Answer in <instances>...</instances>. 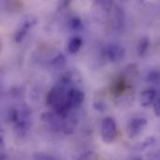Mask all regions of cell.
Returning <instances> with one entry per match:
<instances>
[{"label": "cell", "instance_id": "cell-15", "mask_svg": "<svg viewBox=\"0 0 160 160\" xmlns=\"http://www.w3.org/2000/svg\"><path fill=\"white\" fill-rule=\"evenodd\" d=\"M94 108L99 112H103L105 109V105L102 102H95L94 103Z\"/></svg>", "mask_w": 160, "mask_h": 160}, {"label": "cell", "instance_id": "cell-1", "mask_svg": "<svg viewBox=\"0 0 160 160\" xmlns=\"http://www.w3.org/2000/svg\"><path fill=\"white\" fill-rule=\"evenodd\" d=\"M117 136V126L112 117H106L101 124V138L105 143H112Z\"/></svg>", "mask_w": 160, "mask_h": 160}, {"label": "cell", "instance_id": "cell-13", "mask_svg": "<svg viewBox=\"0 0 160 160\" xmlns=\"http://www.w3.org/2000/svg\"><path fill=\"white\" fill-rule=\"evenodd\" d=\"M77 160H96V155L94 152H86L82 155Z\"/></svg>", "mask_w": 160, "mask_h": 160}, {"label": "cell", "instance_id": "cell-2", "mask_svg": "<svg viewBox=\"0 0 160 160\" xmlns=\"http://www.w3.org/2000/svg\"><path fill=\"white\" fill-rule=\"evenodd\" d=\"M36 22H37V19H36L35 16L30 15V14L25 15L22 19L18 28L16 29V31L14 33L13 38H14L15 42H18V43L21 42L25 38V36L27 35L29 29L32 28L36 24Z\"/></svg>", "mask_w": 160, "mask_h": 160}, {"label": "cell", "instance_id": "cell-11", "mask_svg": "<svg viewBox=\"0 0 160 160\" xmlns=\"http://www.w3.org/2000/svg\"><path fill=\"white\" fill-rule=\"evenodd\" d=\"M32 160H55L53 158L46 155V154H43V153H36L33 155V158Z\"/></svg>", "mask_w": 160, "mask_h": 160}, {"label": "cell", "instance_id": "cell-12", "mask_svg": "<svg viewBox=\"0 0 160 160\" xmlns=\"http://www.w3.org/2000/svg\"><path fill=\"white\" fill-rule=\"evenodd\" d=\"M160 79V72L158 71H152L151 73L148 74L147 76V81L150 82H157L158 80Z\"/></svg>", "mask_w": 160, "mask_h": 160}, {"label": "cell", "instance_id": "cell-14", "mask_svg": "<svg viewBox=\"0 0 160 160\" xmlns=\"http://www.w3.org/2000/svg\"><path fill=\"white\" fill-rule=\"evenodd\" d=\"M153 110H154V113L157 117H160V98L158 99L155 103H154V107H153Z\"/></svg>", "mask_w": 160, "mask_h": 160}, {"label": "cell", "instance_id": "cell-6", "mask_svg": "<svg viewBox=\"0 0 160 160\" xmlns=\"http://www.w3.org/2000/svg\"><path fill=\"white\" fill-rule=\"evenodd\" d=\"M157 98V92L153 88H147L143 90L140 95V102L141 105L144 108H147L155 103Z\"/></svg>", "mask_w": 160, "mask_h": 160}, {"label": "cell", "instance_id": "cell-8", "mask_svg": "<svg viewBox=\"0 0 160 160\" xmlns=\"http://www.w3.org/2000/svg\"><path fill=\"white\" fill-rule=\"evenodd\" d=\"M149 45H150V40L147 37H144L142 38L139 43H138V46H137V52L139 53V55L142 56L143 54H145V52H147L148 48H149Z\"/></svg>", "mask_w": 160, "mask_h": 160}, {"label": "cell", "instance_id": "cell-7", "mask_svg": "<svg viewBox=\"0 0 160 160\" xmlns=\"http://www.w3.org/2000/svg\"><path fill=\"white\" fill-rule=\"evenodd\" d=\"M82 45V39L81 37L72 38L68 44V52L71 54H74L79 52Z\"/></svg>", "mask_w": 160, "mask_h": 160}, {"label": "cell", "instance_id": "cell-9", "mask_svg": "<svg viewBox=\"0 0 160 160\" xmlns=\"http://www.w3.org/2000/svg\"><path fill=\"white\" fill-rule=\"evenodd\" d=\"M66 64H67V59H66L65 55L62 54V53L57 54V55L52 60V62H51V65H52L53 68H55L56 69L63 68L66 66Z\"/></svg>", "mask_w": 160, "mask_h": 160}, {"label": "cell", "instance_id": "cell-5", "mask_svg": "<svg viewBox=\"0 0 160 160\" xmlns=\"http://www.w3.org/2000/svg\"><path fill=\"white\" fill-rule=\"evenodd\" d=\"M84 93L78 88H69L67 93V99L70 109H79L84 101Z\"/></svg>", "mask_w": 160, "mask_h": 160}, {"label": "cell", "instance_id": "cell-3", "mask_svg": "<svg viewBox=\"0 0 160 160\" xmlns=\"http://www.w3.org/2000/svg\"><path fill=\"white\" fill-rule=\"evenodd\" d=\"M147 119L143 117H134L130 119L127 125V134L130 139L138 137L146 128Z\"/></svg>", "mask_w": 160, "mask_h": 160}, {"label": "cell", "instance_id": "cell-10", "mask_svg": "<svg viewBox=\"0 0 160 160\" xmlns=\"http://www.w3.org/2000/svg\"><path fill=\"white\" fill-rule=\"evenodd\" d=\"M69 26L72 30H80L82 28V22L79 17H73L69 21Z\"/></svg>", "mask_w": 160, "mask_h": 160}, {"label": "cell", "instance_id": "cell-4", "mask_svg": "<svg viewBox=\"0 0 160 160\" xmlns=\"http://www.w3.org/2000/svg\"><path fill=\"white\" fill-rule=\"evenodd\" d=\"M104 54L111 62H120L124 60L126 56V50L122 45L119 44H109L104 49Z\"/></svg>", "mask_w": 160, "mask_h": 160}]
</instances>
